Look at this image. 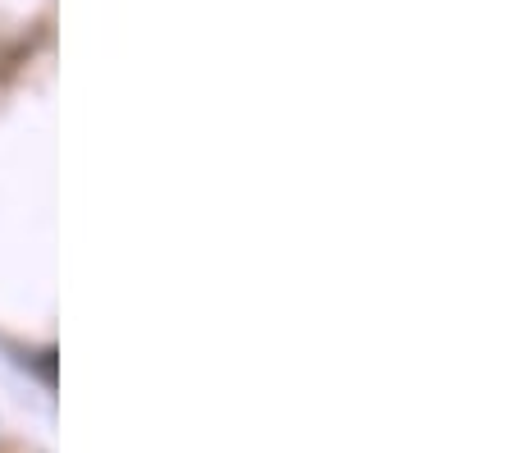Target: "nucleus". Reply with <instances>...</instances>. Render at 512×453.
<instances>
[]
</instances>
